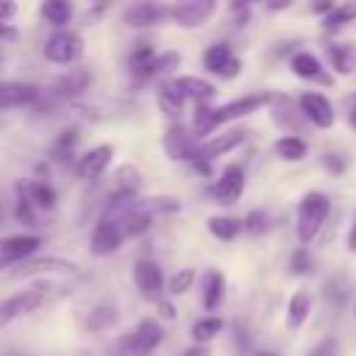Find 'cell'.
<instances>
[{"label": "cell", "instance_id": "cell-1", "mask_svg": "<svg viewBox=\"0 0 356 356\" xmlns=\"http://www.w3.org/2000/svg\"><path fill=\"white\" fill-rule=\"evenodd\" d=\"M328 211H331V200L323 192H306L300 197V206H298V236H300L303 245L317 236V231L323 228Z\"/></svg>", "mask_w": 356, "mask_h": 356}, {"label": "cell", "instance_id": "cell-2", "mask_svg": "<svg viewBox=\"0 0 356 356\" xmlns=\"http://www.w3.org/2000/svg\"><path fill=\"white\" fill-rule=\"evenodd\" d=\"M159 342H161L159 323L156 320H142L134 331H125L122 337H117V342L108 353L111 356H139V353H150Z\"/></svg>", "mask_w": 356, "mask_h": 356}, {"label": "cell", "instance_id": "cell-3", "mask_svg": "<svg viewBox=\"0 0 356 356\" xmlns=\"http://www.w3.org/2000/svg\"><path fill=\"white\" fill-rule=\"evenodd\" d=\"M81 53H83V39L78 31H70V28L56 31L44 42V58L53 64H72L81 58Z\"/></svg>", "mask_w": 356, "mask_h": 356}, {"label": "cell", "instance_id": "cell-4", "mask_svg": "<svg viewBox=\"0 0 356 356\" xmlns=\"http://www.w3.org/2000/svg\"><path fill=\"white\" fill-rule=\"evenodd\" d=\"M42 303H44V289H39V286H33V289H22V292L6 298V300L0 303V328H6L8 323H14V320L22 317V314L39 309Z\"/></svg>", "mask_w": 356, "mask_h": 356}, {"label": "cell", "instance_id": "cell-5", "mask_svg": "<svg viewBox=\"0 0 356 356\" xmlns=\"http://www.w3.org/2000/svg\"><path fill=\"white\" fill-rule=\"evenodd\" d=\"M203 67H206L209 72L220 75V78H234V75H239V70H242L239 58H234V53H231V47H228L225 42H217V44L206 47V53H203Z\"/></svg>", "mask_w": 356, "mask_h": 356}, {"label": "cell", "instance_id": "cell-6", "mask_svg": "<svg viewBox=\"0 0 356 356\" xmlns=\"http://www.w3.org/2000/svg\"><path fill=\"white\" fill-rule=\"evenodd\" d=\"M298 106H300L303 117L312 125H317V128H331L334 125V106H331V100L323 92H306V95H300Z\"/></svg>", "mask_w": 356, "mask_h": 356}, {"label": "cell", "instance_id": "cell-7", "mask_svg": "<svg viewBox=\"0 0 356 356\" xmlns=\"http://www.w3.org/2000/svg\"><path fill=\"white\" fill-rule=\"evenodd\" d=\"M242 189H245V170L239 164H228L222 170V175L214 181L211 186V195L217 197V203H236L242 197Z\"/></svg>", "mask_w": 356, "mask_h": 356}, {"label": "cell", "instance_id": "cell-8", "mask_svg": "<svg viewBox=\"0 0 356 356\" xmlns=\"http://www.w3.org/2000/svg\"><path fill=\"white\" fill-rule=\"evenodd\" d=\"M164 150L170 159H197L200 156V145L195 139V134H189L181 125H170L164 134Z\"/></svg>", "mask_w": 356, "mask_h": 356}, {"label": "cell", "instance_id": "cell-9", "mask_svg": "<svg viewBox=\"0 0 356 356\" xmlns=\"http://www.w3.org/2000/svg\"><path fill=\"white\" fill-rule=\"evenodd\" d=\"M134 281H136L145 300H156V303L161 300L159 295H161V286H164V275H161V267L156 261H147V259L136 261L134 264Z\"/></svg>", "mask_w": 356, "mask_h": 356}, {"label": "cell", "instance_id": "cell-10", "mask_svg": "<svg viewBox=\"0 0 356 356\" xmlns=\"http://www.w3.org/2000/svg\"><path fill=\"white\" fill-rule=\"evenodd\" d=\"M211 14H214V3L211 0H186V3H175L170 8V19L184 25V28L203 25Z\"/></svg>", "mask_w": 356, "mask_h": 356}, {"label": "cell", "instance_id": "cell-11", "mask_svg": "<svg viewBox=\"0 0 356 356\" xmlns=\"http://www.w3.org/2000/svg\"><path fill=\"white\" fill-rule=\"evenodd\" d=\"M170 8L172 6H167V3H134L122 11V19L131 28H147V25H156V22L167 19Z\"/></svg>", "mask_w": 356, "mask_h": 356}, {"label": "cell", "instance_id": "cell-12", "mask_svg": "<svg viewBox=\"0 0 356 356\" xmlns=\"http://www.w3.org/2000/svg\"><path fill=\"white\" fill-rule=\"evenodd\" d=\"M39 245H42V239L33 236V234H17V236H8V239H0V264L22 261L31 253H36Z\"/></svg>", "mask_w": 356, "mask_h": 356}, {"label": "cell", "instance_id": "cell-13", "mask_svg": "<svg viewBox=\"0 0 356 356\" xmlns=\"http://www.w3.org/2000/svg\"><path fill=\"white\" fill-rule=\"evenodd\" d=\"M270 100V95H248V97H239V100H231L220 108H214V122L222 125V122H231L236 117H245V114H253L256 108H261L264 103Z\"/></svg>", "mask_w": 356, "mask_h": 356}, {"label": "cell", "instance_id": "cell-14", "mask_svg": "<svg viewBox=\"0 0 356 356\" xmlns=\"http://www.w3.org/2000/svg\"><path fill=\"white\" fill-rule=\"evenodd\" d=\"M39 100V89L33 83H0V111L28 106Z\"/></svg>", "mask_w": 356, "mask_h": 356}, {"label": "cell", "instance_id": "cell-15", "mask_svg": "<svg viewBox=\"0 0 356 356\" xmlns=\"http://www.w3.org/2000/svg\"><path fill=\"white\" fill-rule=\"evenodd\" d=\"M245 136H248V131H242V128H234V131L217 134L214 139H209V142H203V145H200V156H197V159L211 161L214 156H222V153L234 150L236 145H242V142H245Z\"/></svg>", "mask_w": 356, "mask_h": 356}, {"label": "cell", "instance_id": "cell-16", "mask_svg": "<svg viewBox=\"0 0 356 356\" xmlns=\"http://www.w3.org/2000/svg\"><path fill=\"white\" fill-rule=\"evenodd\" d=\"M111 156H114V147H111V145H97V147H92L89 153L81 156V161H78V175H81V178H97V175L111 164Z\"/></svg>", "mask_w": 356, "mask_h": 356}, {"label": "cell", "instance_id": "cell-17", "mask_svg": "<svg viewBox=\"0 0 356 356\" xmlns=\"http://www.w3.org/2000/svg\"><path fill=\"white\" fill-rule=\"evenodd\" d=\"M172 86H175L186 100H197V103L211 100L214 92H217L209 81H203V78H197V75H178V78H172Z\"/></svg>", "mask_w": 356, "mask_h": 356}, {"label": "cell", "instance_id": "cell-18", "mask_svg": "<svg viewBox=\"0 0 356 356\" xmlns=\"http://www.w3.org/2000/svg\"><path fill=\"white\" fill-rule=\"evenodd\" d=\"M292 72L298 78H309V81H323V83H331V78L323 72V64L317 61V56L312 53H295L292 61H289Z\"/></svg>", "mask_w": 356, "mask_h": 356}, {"label": "cell", "instance_id": "cell-19", "mask_svg": "<svg viewBox=\"0 0 356 356\" xmlns=\"http://www.w3.org/2000/svg\"><path fill=\"white\" fill-rule=\"evenodd\" d=\"M309 312H312V295L306 289H298L289 298V306H286V325L289 328H300L306 323Z\"/></svg>", "mask_w": 356, "mask_h": 356}, {"label": "cell", "instance_id": "cell-20", "mask_svg": "<svg viewBox=\"0 0 356 356\" xmlns=\"http://www.w3.org/2000/svg\"><path fill=\"white\" fill-rule=\"evenodd\" d=\"M328 58H331V67L339 75H350L356 70V47L353 44H345V42L331 44L328 47Z\"/></svg>", "mask_w": 356, "mask_h": 356}, {"label": "cell", "instance_id": "cell-21", "mask_svg": "<svg viewBox=\"0 0 356 356\" xmlns=\"http://www.w3.org/2000/svg\"><path fill=\"white\" fill-rule=\"evenodd\" d=\"M222 295H225V278H222V273L209 270L206 278H203V306H206L209 312L217 309L220 300H222Z\"/></svg>", "mask_w": 356, "mask_h": 356}, {"label": "cell", "instance_id": "cell-22", "mask_svg": "<svg viewBox=\"0 0 356 356\" xmlns=\"http://www.w3.org/2000/svg\"><path fill=\"white\" fill-rule=\"evenodd\" d=\"M184 100H186V97L172 86V81L159 86V103H161L164 114H170L172 120H175V117H181V111H184Z\"/></svg>", "mask_w": 356, "mask_h": 356}, {"label": "cell", "instance_id": "cell-23", "mask_svg": "<svg viewBox=\"0 0 356 356\" xmlns=\"http://www.w3.org/2000/svg\"><path fill=\"white\" fill-rule=\"evenodd\" d=\"M245 228V222H239L236 217H209V231L217 236V239H222V242H231L239 231Z\"/></svg>", "mask_w": 356, "mask_h": 356}, {"label": "cell", "instance_id": "cell-24", "mask_svg": "<svg viewBox=\"0 0 356 356\" xmlns=\"http://www.w3.org/2000/svg\"><path fill=\"white\" fill-rule=\"evenodd\" d=\"M39 14L50 22V25H67L70 19H72V6L70 3H64V0H50V3H44L42 8H39Z\"/></svg>", "mask_w": 356, "mask_h": 356}, {"label": "cell", "instance_id": "cell-25", "mask_svg": "<svg viewBox=\"0 0 356 356\" xmlns=\"http://www.w3.org/2000/svg\"><path fill=\"white\" fill-rule=\"evenodd\" d=\"M275 153L284 159V161H300L303 156H306V142L300 139V136H281L278 142H275Z\"/></svg>", "mask_w": 356, "mask_h": 356}, {"label": "cell", "instance_id": "cell-26", "mask_svg": "<svg viewBox=\"0 0 356 356\" xmlns=\"http://www.w3.org/2000/svg\"><path fill=\"white\" fill-rule=\"evenodd\" d=\"M356 19V3H345V6H337L325 19H323V28L325 31H339V28H345L348 22H353Z\"/></svg>", "mask_w": 356, "mask_h": 356}, {"label": "cell", "instance_id": "cell-27", "mask_svg": "<svg viewBox=\"0 0 356 356\" xmlns=\"http://www.w3.org/2000/svg\"><path fill=\"white\" fill-rule=\"evenodd\" d=\"M25 197H28L33 206H39V209H53V206H56V192H53V186H47V184H31V186L25 189Z\"/></svg>", "mask_w": 356, "mask_h": 356}, {"label": "cell", "instance_id": "cell-28", "mask_svg": "<svg viewBox=\"0 0 356 356\" xmlns=\"http://www.w3.org/2000/svg\"><path fill=\"white\" fill-rule=\"evenodd\" d=\"M220 331H222V320H220V317H203V320H197V323L192 325V339H195V342H209V339H214Z\"/></svg>", "mask_w": 356, "mask_h": 356}, {"label": "cell", "instance_id": "cell-29", "mask_svg": "<svg viewBox=\"0 0 356 356\" xmlns=\"http://www.w3.org/2000/svg\"><path fill=\"white\" fill-rule=\"evenodd\" d=\"M178 64H181V56L178 53H156V58L147 64V70L142 72V78H153V75H159L164 70H172Z\"/></svg>", "mask_w": 356, "mask_h": 356}, {"label": "cell", "instance_id": "cell-30", "mask_svg": "<svg viewBox=\"0 0 356 356\" xmlns=\"http://www.w3.org/2000/svg\"><path fill=\"white\" fill-rule=\"evenodd\" d=\"M300 117H303V111H300V106H298V111L292 108V103L286 100V97H281L278 100V106H275V120L278 122H284V125H289V128H300Z\"/></svg>", "mask_w": 356, "mask_h": 356}, {"label": "cell", "instance_id": "cell-31", "mask_svg": "<svg viewBox=\"0 0 356 356\" xmlns=\"http://www.w3.org/2000/svg\"><path fill=\"white\" fill-rule=\"evenodd\" d=\"M153 58H156V50H153L147 42H139V44L134 47V53H131V70H134L136 75H142Z\"/></svg>", "mask_w": 356, "mask_h": 356}, {"label": "cell", "instance_id": "cell-32", "mask_svg": "<svg viewBox=\"0 0 356 356\" xmlns=\"http://www.w3.org/2000/svg\"><path fill=\"white\" fill-rule=\"evenodd\" d=\"M114 317H117L114 306L100 303L97 309H92V312H89V320H86V323H89V328H95V331H97V328H106L108 323H114Z\"/></svg>", "mask_w": 356, "mask_h": 356}, {"label": "cell", "instance_id": "cell-33", "mask_svg": "<svg viewBox=\"0 0 356 356\" xmlns=\"http://www.w3.org/2000/svg\"><path fill=\"white\" fill-rule=\"evenodd\" d=\"M192 281H195V273H192L189 267H184V270H178V273L167 281V292H170V295H184V292L192 286Z\"/></svg>", "mask_w": 356, "mask_h": 356}, {"label": "cell", "instance_id": "cell-34", "mask_svg": "<svg viewBox=\"0 0 356 356\" xmlns=\"http://www.w3.org/2000/svg\"><path fill=\"white\" fill-rule=\"evenodd\" d=\"M86 83H89V75H86L83 70H78V72H72V75L61 78V81H58V89H61L64 95H75V92H83V89H86Z\"/></svg>", "mask_w": 356, "mask_h": 356}, {"label": "cell", "instance_id": "cell-35", "mask_svg": "<svg viewBox=\"0 0 356 356\" xmlns=\"http://www.w3.org/2000/svg\"><path fill=\"white\" fill-rule=\"evenodd\" d=\"M312 267H314V261H312V253H309L306 248H298V250L289 256V270H292L295 275H306V273H312Z\"/></svg>", "mask_w": 356, "mask_h": 356}, {"label": "cell", "instance_id": "cell-36", "mask_svg": "<svg viewBox=\"0 0 356 356\" xmlns=\"http://www.w3.org/2000/svg\"><path fill=\"white\" fill-rule=\"evenodd\" d=\"M245 231L248 234H264L267 231V214L264 211H250L245 217Z\"/></svg>", "mask_w": 356, "mask_h": 356}, {"label": "cell", "instance_id": "cell-37", "mask_svg": "<svg viewBox=\"0 0 356 356\" xmlns=\"http://www.w3.org/2000/svg\"><path fill=\"white\" fill-rule=\"evenodd\" d=\"M339 353V348H337V339H323V342H317L306 356H337Z\"/></svg>", "mask_w": 356, "mask_h": 356}, {"label": "cell", "instance_id": "cell-38", "mask_svg": "<svg viewBox=\"0 0 356 356\" xmlns=\"http://www.w3.org/2000/svg\"><path fill=\"white\" fill-rule=\"evenodd\" d=\"M17 217H19L22 222L33 225V203H31L25 195H19V200H17Z\"/></svg>", "mask_w": 356, "mask_h": 356}, {"label": "cell", "instance_id": "cell-39", "mask_svg": "<svg viewBox=\"0 0 356 356\" xmlns=\"http://www.w3.org/2000/svg\"><path fill=\"white\" fill-rule=\"evenodd\" d=\"M159 314H161L164 320H172V317H175V309H172V303H170V300H159Z\"/></svg>", "mask_w": 356, "mask_h": 356}, {"label": "cell", "instance_id": "cell-40", "mask_svg": "<svg viewBox=\"0 0 356 356\" xmlns=\"http://www.w3.org/2000/svg\"><path fill=\"white\" fill-rule=\"evenodd\" d=\"M14 11H17V6H14V3H0V22H6Z\"/></svg>", "mask_w": 356, "mask_h": 356}, {"label": "cell", "instance_id": "cell-41", "mask_svg": "<svg viewBox=\"0 0 356 356\" xmlns=\"http://www.w3.org/2000/svg\"><path fill=\"white\" fill-rule=\"evenodd\" d=\"M334 8H337L334 3H314V11H317V14H325V17H328Z\"/></svg>", "mask_w": 356, "mask_h": 356}, {"label": "cell", "instance_id": "cell-42", "mask_svg": "<svg viewBox=\"0 0 356 356\" xmlns=\"http://www.w3.org/2000/svg\"><path fill=\"white\" fill-rule=\"evenodd\" d=\"M325 164H328L334 172H339V170H342V161H339L337 156H328V159H325Z\"/></svg>", "mask_w": 356, "mask_h": 356}, {"label": "cell", "instance_id": "cell-43", "mask_svg": "<svg viewBox=\"0 0 356 356\" xmlns=\"http://www.w3.org/2000/svg\"><path fill=\"white\" fill-rule=\"evenodd\" d=\"M348 248L356 253V222H353V228H350V234H348Z\"/></svg>", "mask_w": 356, "mask_h": 356}, {"label": "cell", "instance_id": "cell-44", "mask_svg": "<svg viewBox=\"0 0 356 356\" xmlns=\"http://www.w3.org/2000/svg\"><path fill=\"white\" fill-rule=\"evenodd\" d=\"M184 356H209V353H206V348H200V345H197V348H189Z\"/></svg>", "mask_w": 356, "mask_h": 356}, {"label": "cell", "instance_id": "cell-45", "mask_svg": "<svg viewBox=\"0 0 356 356\" xmlns=\"http://www.w3.org/2000/svg\"><path fill=\"white\" fill-rule=\"evenodd\" d=\"M3 36H14V31H11L6 22H0V39H3Z\"/></svg>", "mask_w": 356, "mask_h": 356}, {"label": "cell", "instance_id": "cell-46", "mask_svg": "<svg viewBox=\"0 0 356 356\" xmlns=\"http://www.w3.org/2000/svg\"><path fill=\"white\" fill-rule=\"evenodd\" d=\"M350 125H353V128H356V108H353V111H350Z\"/></svg>", "mask_w": 356, "mask_h": 356}, {"label": "cell", "instance_id": "cell-47", "mask_svg": "<svg viewBox=\"0 0 356 356\" xmlns=\"http://www.w3.org/2000/svg\"><path fill=\"white\" fill-rule=\"evenodd\" d=\"M253 356H275V353H270V350H264V353H253Z\"/></svg>", "mask_w": 356, "mask_h": 356}, {"label": "cell", "instance_id": "cell-48", "mask_svg": "<svg viewBox=\"0 0 356 356\" xmlns=\"http://www.w3.org/2000/svg\"><path fill=\"white\" fill-rule=\"evenodd\" d=\"M3 225H6V222H3V211H0V228H3Z\"/></svg>", "mask_w": 356, "mask_h": 356}]
</instances>
